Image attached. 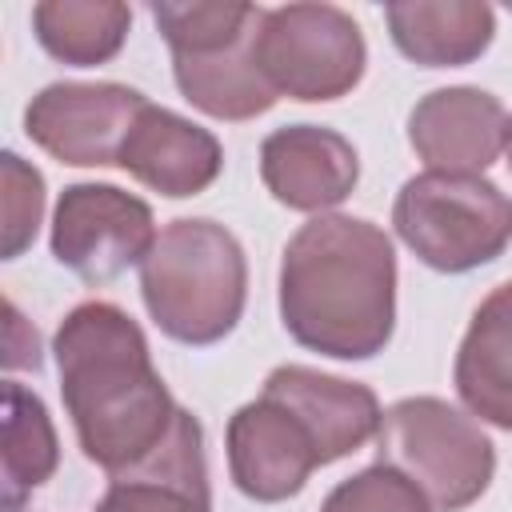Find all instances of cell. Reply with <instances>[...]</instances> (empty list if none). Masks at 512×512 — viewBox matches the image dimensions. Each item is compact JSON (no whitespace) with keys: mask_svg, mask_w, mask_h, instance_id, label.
I'll use <instances>...</instances> for the list:
<instances>
[{"mask_svg":"<svg viewBox=\"0 0 512 512\" xmlns=\"http://www.w3.org/2000/svg\"><path fill=\"white\" fill-rule=\"evenodd\" d=\"M256 64L276 96L324 104L364 80L368 44L360 24L336 4H280L264 8Z\"/></svg>","mask_w":512,"mask_h":512,"instance_id":"8992f818","label":"cell"},{"mask_svg":"<svg viewBox=\"0 0 512 512\" xmlns=\"http://www.w3.org/2000/svg\"><path fill=\"white\" fill-rule=\"evenodd\" d=\"M152 208L116 184H68L52 212V256L84 284H108L144 264L156 244Z\"/></svg>","mask_w":512,"mask_h":512,"instance_id":"52a82bcc","label":"cell"},{"mask_svg":"<svg viewBox=\"0 0 512 512\" xmlns=\"http://www.w3.org/2000/svg\"><path fill=\"white\" fill-rule=\"evenodd\" d=\"M52 356L76 444L96 468L132 472L168 440L180 404L152 364L144 328L124 308L76 304L52 336Z\"/></svg>","mask_w":512,"mask_h":512,"instance_id":"6da1fadb","label":"cell"},{"mask_svg":"<svg viewBox=\"0 0 512 512\" xmlns=\"http://www.w3.org/2000/svg\"><path fill=\"white\" fill-rule=\"evenodd\" d=\"M276 296L280 324L300 348L372 360L396 328V248L364 216H312L284 244Z\"/></svg>","mask_w":512,"mask_h":512,"instance_id":"7a4b0ae2","label":"cell"},{"mask_svg":"<svg viewBox=\"0 0 512 512\" xmlns=\"http://www.w3.org/2000/svg\"><path fill=\"white\" fill-rule=\"evenodd\" d=\"M400 244L432 272H472L512 244V196L488 176L420 172L392 200Z\"/></svg>","mask_w":512,"mask_h":512,"instance_id":"277c9868","label":"cell"},{"mask_svg":"<svg viewBox=\"0 0 512 512\" xmlns=\"http://www.w3.org/2000/svg\"><path fill=\"white\" fill-rule=\"evenodd\" d=\"M452 384L476 420L512 432V280L496 284L472 312L456 348Z\"/></svg>","mask_w":512,"mask_h":512,"instance_id":"9a60e30c","label":"cell"},{"mask_svg":"<svg viewBox=\"0 0 512 512\" xmlns=\"http://www.w3.org/2000/svg\"><path fill=\"white\" fill-rule=\"evenodd\" d=\"M508 112L504 104L472 84L436 88L408 112V144L428 172L480 176L504 152Z\"/></svg>","mask_w":512,"mask_h":512,"instance_id":"8fae6325","label":"cell"},{"mask_svg":"<svg viewBox=\"0 0 512 512\" xmlns=\"http://www.w3.org/2000/svg\"><path fill=\"white\" fill-rule=\"evenodd\" d=\"M320 512H432V504L400 468L376 460L340 480L324 496Z\"/></svg>","mask_w":512,"mask_h":512,"instance_id":"ffe728a7","label":"cell"},{"mask_svg":"<svg viewBox=\"0 0 512 512\" xmlns=\"http://www.w3.org/2000/svg\"><path fill=\"white\" fill-rule=\"evenodd\" d=\"M224 448L236 492H244L256 504H280L296 496L308 484V476L324 468V452L312 428L268 392L232 412Z\"/></svg>","mask_w":512,"mask_h":512,"instance_id":"9c48e42d","label":"cell"},{"mask_svg":"<svg viewBox=\"0 0 512 512\" xmlns=\"http://www.w3.org/2000/svg\"><path fill=\"white\" fill-rule=\"evenodd\" d=\"M4 512H20V508H4Z\"/></svg>","mask_w":512,"mask_h":512,"instance_id":"cb8c5ba5","label":"cell"},{"mask_svg":"<svg viewBox=\"0 0 512 512\" xmlns=\"http://www.w3.org/2000/svg\"><path fill=\"white\" fill-rule=\"evenodd\" d=\"M0 188H4V260L24 256V248H32L36 232H40V216H44V176L20 160L16 152L0 156Z\"/></svg>","mask_w":512,"mask_h":512,"instance_id":"44dd1931","label":"cell"},{"mask_svg":"<svg viewBox=\"0 0 512 512\" xmlns=\"http://www.w3.org/2000/svg\"><path fill=\"white\" fill-rule=\"evenodd\" d=\"M132 28V8L120 0H40L32 8V32L40 48L72 68L108 64Z\"/></svg>","mask_w":512,"mask_h":512,"instance_id":"ac0fdd59","label":"cell"},{"mask_svg":"<svg viewBox=\"0 0 512 512\" xmlns=\"http://www.w3.org/2000/svg\"><path fill=\"white\" fill-rule=\"evenodd\" d=\"M148 108V96L128 84H80L60 80L40 88L24 108V132L52 160L72 168H108L120 164V148Z\"/></svg>","mask_w":512,"mask_h":512,"instance_id":"ba28073f","label":"cell"},{"mask_svg":"<svg viewBox=\"0 0 512 512\" xmlns=\"http://www.w3.org/2000/svg\"><path fill=\"white\" fill-rule=\"evenodd\" d=\"M504 156H508V172H512V116H508V128H504Z\"/></svg>","mask_w":512,"mask_h":512,"instance_id":"603a6c76","label":"cell"},{"mask_svg":"<svg viewBox=\"0 0 512 512\" xmlns=\"http://www.w3.org/2000/svg\"><path fill=\"white\" fill-rule=\"evenodd\" d=\"M380 464L400 468L432 504V512H464L496 472V448L484 428L440 396H404L384 412Z\"/></svg>","mask_w":512,"mask_h":512,"instance_id":"5b68a950","label":"cell"},{"mask_svg":"<svg viewBox=\"0 0 512 512\" xmlns=\"http://www.w3.org/2000/svg\"><path fill=\"white\" fill-rule=\"evenodd\" d=\"M260 392L284 400L312 428V436L320 440L324 464H336V460L360 452L368 440L380 436V424H384V408L368 384L328 376L308 364L272 368L264 376Z\"/></svg>","mask_w":512,"mask_h":512,"instance_id":"4fadbf2b","label":"cell"},{"mask_svg":"<svg viewBox=\"0 0 512 512\" xmlns=\"http://www.w3.org/2000/svg\"><path fill=\"white\" fill-rule=\"evenodd\" d=\"M256 32H260V24L244 36L220 44V48L176 52L172 56V80H176L180 96L212 120L236 124V120L264 116L280 96L272 92V84L264 80V72L256 64Z\"/></svg>","mask_w":512,"mask_h":512,"instance_id":"e0dca14e","label":"cell"},{"mask_svg":"<svg viewBox=\"0 0 512 512\" xmlns=\"http://www.w3.org/2000/svg\"><path fill=\"white\" fill-rule=\"evenodd\" d=\"M60 464V444L44 400L8 380L4 384V508H20Z\"/></svg>","mask_w":512,"mask_h":512,"instance_id":"d6986e66","label":"cell"},{"mask_svg":"<svg viewBox=\"0 0 512 512\" xmlns=\"http://www.w3.org/2000/svg\"><path fill=\"white\" fill-rule=\"evenodd\" d=\"M260 180L276 204L324 216L352 196L360 180V156L336 128L284 124L260 144Z\"/></svg>","mask_w":512,"mask_h":512,"instance_id":"30bf717a","label":"cell"},{"mask_svg":"<svg viewBox=\"0 0 512 512\" xmlns=\"http://www.w3.org/2000/svg\"><path fill=\"white\" fill-rule=\"evenodd\" d=\"M8 312V344H4V368H40V340H36V328L20 316V308L8 300L4 304Z\"/></svg>","mask_w":512,"mask_h":512,"instance_id":"7402d4cb","label":"cell"},{"mask_svg":"<svg viewBox=\"0 0 512 512\" xmlns=\"http://www.w3.org/2000/svg\"><path fill=\"white\" fill-rule=\"evenodd\" d=\"M384 20L400 56L420 68H464L496 36V12L480 0H396Z\"/></svg>","mask_w":512,"mask_h":512,"instance_id":"2e32d148","label":"cell"},{"mask_svg":"<svg viewBox=\"0 0 512 512\" xmlns=\"http://www.w3.org/2000/svg\"><path fill=\"white\" fill-rule=\"evenodd\" d=\"M140 296L168 340L192 348L224 340L248 304V260L240 240L204 216L164 224L140 264Z\"/></svg>","mask_w":512,"mask_h":512,"instance_id":"3957f363","label":"cell"},{"mask_svg":"<svg viewBox=\"0 0 512 512\" xmlns=\"http://www.w3.org/2000/svg\"><path fill=\"white\" fill-rule=\"evenodd\" d=\"M96 512H212L200 420L180 408L168 440L140 468L108 476Z\"/></svg>","mask_w":512,"mask_h":512,"instance_id":"5bb4252c","label":"cell"},{"mask_svg":"<svg viewBox=\"0 0 512 512\" xmlns=\"http://www.w3.org/2000/svg\"><path fill=\"white\" fill-rule=\"evenodd\" d=\"M120 168L144 188L168 200H184L216 184L224 168V148L208 128L148 100L120 148Z\"/></svg>","mask_w":512,"mask_h":512,"instance_id":"7c38bea8","label":"cell"}]
</instances>
